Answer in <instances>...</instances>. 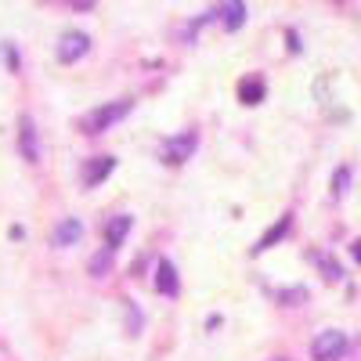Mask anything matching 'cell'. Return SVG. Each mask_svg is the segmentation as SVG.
<instances>
[{"label": "cell", "mask_w": 361, "mask_h": 361, "mask_svg": "<svg viewBox=\"0 0 361 361\" xmlns=\"http://www.w3.org/2000/svg\"><path fill=\"white\" fill-rule=\"evenodd\" d=\"M130 105H134V102L119 98V102H109V105L90 109V112L80 119V130H83V134H102V130H109L112 123H119V119H123V116L130 112Z\"/></svg>", "instance_id": "cell-1"}, {"label": "cell", "mask_w": 361, "mask_h": 361, "mask_svg": "<svg viewBox=\"0 0 361 361\" xmlns=\"http://www.w3.org/2000/svg\"><path fill=\"white\" fill-rule=\"evenodd\" d=\"M343 354H347V333H340V329H325V333H318L314 343H311L314 361H340Z\"/></svg>", "instance_id": "cell-2"}, {"label": "cell", "mask_w": 361, "mask_h": 361, "mask_svg": "<svg viewBox=\"0 0 361 361\" xmlns=\"http://www.w3.org/2000/svg\"><path fill=\"white\" fill-rule=\"evenodd\" d=\"M195 145H199V134L195 130H185V134H177V137H166L163 148H159V156H163L166 166H180L195 152Z\"/></svg>", "instance_id": "cell-3"}, {"label": "cell", "mask_w": 361, "mask_h": 361, "mask_svg": "<svg viewBox=\"0 0 361 361\" xmlns=\"http://www.w3.org/2000/svg\"><path fill=\"white\" fill-rule=\"evenodd\" d=\"M90 51V37L80 33V29H69V33L58 37V62H80V58Z\"/></svg>", "instance_id": "cell-4"}, {"label": "cell", "mask_w": 361, "mask_h": 361, "mask_svg": "<svg viewBox=\"0 0 361 361\" xmlns=\"http://www.w3.org/2000/svg\"><path fill=\"white\" fill-rule=\"evenodd\" d=\"M18 152L25 163H37L40 159V145H37V123H33V116L22 112L18 116Z\"/></svg>", "instance_id": "cell-5"}, {"label": "cell", "mask_w": 361, "mask_h": 361, "mask_svg": "<svg viewBox=\"0 0 361 361\" xmlns=\"http://www.w3.org/2000/svg\"><path fill=\"white\" fill-rule=\"evenodd\" d=\"M112 170H116V159H112V156H94V159H87V163H83V188H98Z\"/></svg>", "instance_id": "cell-6"}, {"label": "cell", "mask_w": 361, "mask_h": 361, "mask_svg": "<svg viewBox=\"0 0 361 361\" xmlns=\"http://www.w3.org/2000/svg\"><path fill=\"white\" fill-rule=\"evenodd\" d=\"M152 286H156L159 296H177V293H180L177 267H173L170 260H159V264H156V279H152Z\"/></svg>", "instance_id": "cell-7"}, {"label": "cell", "mask_w": 361, "mask_h": 361, "mask_svg": "<svg viewBox=\"0 0 361 361\" xmlns=\"http://www.w3.org/2000/svg\"><path fill=\"white\" fill-rule=\"evenodd\" d=\"M130 224H134V217H127V214L109 217V221H105V246H109V250L123 246V238L130 235Z\"/></svg>", "instance_id": "cell-8"}, {"label": "cell", "mask_w": 361, "mask_h": 361, "mask_svg": "<svg viewBox=\"0 0 361 361\" xmlns=\"http://www.w3.org/2000/svg\"><path fill=\"white\" fill-rule=\"evenodd\" d=\"M289 224H293V214H282V217H279V224H275V228H267V231H264V238H260V243H257V246H253V253H257V257H260V253H264V250H271V246H275V243H282V235H286V231H289Z\"/></svg>", "instance_id": "cell-9"}, {"label": "cell", "mask_w": 361, "mask_h": 361, "mask_svg": "<svg viewBox=\"0 0 361 361\" xmlns=\"http://www.w3.org/2000/svg\"><path fill=\"white\" fill-rule=\"evenodd\" d=\"M80 235H83V224L76 217H66L54 228V246H73V243H80Z\"/></svg>", "instance_id": "cell-10"}, {"label": "cell", "mask_w": 361, "mask_h": 361, "mask_svg": "<svg viewBox=\"0 0 361 361\" xmlns=\"http://www.w3.org/2000/svg\"><path fill=\"white\" fill-rule=\"evenodd\" d=\"M221 11V22H224V29L228 33H235V29H243V22H246V4H221L217 8Z\"/></svg>", "instance_id": "cell-11"}, {"label": "cell", "mask_w": 361, "mask_h": 361, "mask_svg": "<svg viewBox=\"0 0 361 361\" xmlns=\"http://www.w3.org/2000/svg\"><path fill=\"white\" fill-rule=\"evenodd\" d=\"M238 98H243V105H260L264 102V80L260 76H250L238 83Z\"/></svg>", "instance_id": "cell-12"}, {"label": "cell", "mask_w": 361, "mask_h": 361, "mask_svg": "<svg viewBox=\"0 0 361 361\" xmlns=\"http://www.w3.org/2000/svg\"><path fill=\"white\" fill-rule=\"evenodd\" d=\"M112 253H116V250L105 246V253H94V257H90V264H87L90 275H94V279H105L109 271H112Z\"/></svg>", "instance_id": "cell-13"}, {"label": "cell", "mask_w": 361, "mask_h": 361, "mask_svg": "<svg viewBox=\"0 0 361 361\" xmlns=\"http://www.w3.org/2000/svg\"><path fill=\"white\" fill-rule=\"evenodd\" d=\"M347 185H350V166H340L333 173V188H329V192H333V199H343L347 195Z\"/></svg>", "instance_id": "cell-14"}, {"label": "cell", "mask_w": 361, "mask_h": 361, "mask_svg": "<svg viewBox=\"0 0 361 361\" xmlns=\"http://www.w3.org/2000/svg\"><path fill=\"white\" fill-rule=\"evenodd\" d=\"M314 260L322 264V271H325V279H329V282H340V279H343V267H340L336 260H325V257H314Z\"/></svg>", "instance_id": "cell-15"}, {"label": "cell", "mask_w": 361, "mask_h": 361, "mask_svg": "<svg viewBox=\"0 0 361 361\" xmlns=\"http://www.w3.org/2000/svg\"><path fill=\"white\" fill-rule=\"evenodd\" d=\"M4 54H8V66H11V69H18V54H15L11 47H4Z\"/></svg>", "instance_id": "cell-16"}, {"label": "cell", "mask_w": 361, "mask_h": 361, "mask_svg": "<svg viewBox=\"0 0 361 361\" xmlns=\"http://www.w3.org/2000/svg\"><path fill=\"white\" fill-rule=\"evenodd\" d=\"M350 253H354V260H357V264H361V238H357V243H354V246H350Z\"/></svg>", "instance_id": "cell-17"}]
</instances>
